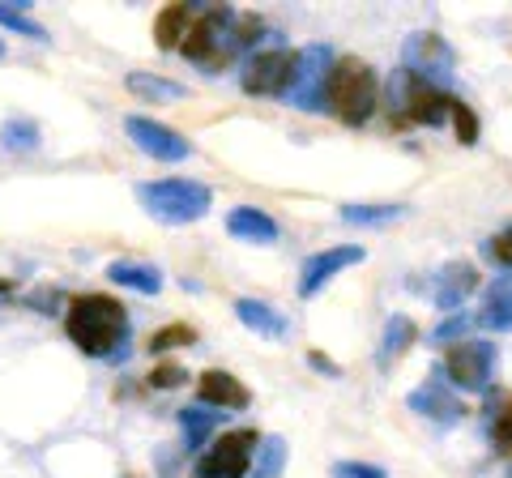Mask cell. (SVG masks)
I'll return each mask as SVG.
<instances>
[{
	"mask_svg": "<svg viewBox=\"0 0 512 478\" xmlns=\"http://www.w3.org/2000/svg\"><path fill=\"white\" fill-rule=\"evenodd\" d=\"M64 333L90 359H120L128 342V308L103 291L73 295L64 308Z\"/></svg>",
	"mask_w": 512,
	"mask_h": 478,
	"instance_id": "1",
	"label": "cell"
},
{
	"mask_svg": "<svg viewBox=\"0 0 512 478\" xmlns=\"http://www.w3.org/2000/svg\"><path fill=\"white\" fill-rule=\"evenodd\" d=\"M380 103V77L376 69L359 56H338L325 86V111H333L342 124L359 129V124L372 120V111Z\"/></svg>",
	"mask_w": 512,
	"mask_h": 478,
	"instance_id": "2",
	"label": "cell"
},
{
	"mask_svg": "<svg viewBox=\"0 0 512 478\" xmlns=\"http://www.w3.org/2000/svg\"><path fill=\"white\" fill-rule=\"evenodd\" d=\"M137 201L141 210L158 222H171V227H184V222H201L214 210V193L201 180H184V175H171V180H150L137 184Z\"/></svg>",
	"mask_w": 512,
	"mask_h": 478,
	"instance_id": "3",
	"label": "cell"
},
{
	"mask_svg": "<svg viewBox=\"0 0 512 478\" xmlns=\"http://www.w3.org/2000/svg\"><path fill=\"white\" fill-rule=\"evenodd\" d=\"M495 363H500V350H495L491 342L461 338V342H453L444 350L440 372L457 393H487L491 376H495Z\"/></svg>",
	"mask_w": 512,
	"mask_h": 478,
	"instance_id": "4",
	"label": "cell"
},
{
	"mask_svg": "<svg viewBox=\"0 0 512 478\" xmlns=\"http://www.w3.org/2000/svg\"><path fill=\"white\" fill-rule=\"evenodd\" d=\"M393 107H397V124H427V129H440L453 111V94L436 90L419 82L414 73H397L393 77Z\"/></svg>",
	"mask_w": 512,
	"mask_h": 478,
	"instance_id": "5",
	"label": "cell"
},
{
	"mask_svg": "<svg viewBox=\"0 0 512 478\" xmlns=\"http://www.w3.org/2000/svg\"><path fill=\"white\" fill-rule=\"evenodd\" d=\"M295 65H299V52H291V47H261L244 65V73H239V86L252 99H286L295 82Z\"/></svg>",
	"mask_w": 512,
	"mask_h": 478,
	"instance_id": "6",
	"label": "cell"
},
{
	"mask_svg": "<svg viewBox=\"0 0 512 478\" xmlns=\"http://www.w3.org/2000/svg\"><path fill=\"white\" fill-rule=\"evenodd\" d=\"M256 449H261V432H256V427H231V432H222L210 449L197 457V474L201 478H244V474H252Z\"/></svg>",
	"mask_w": 512,
	"mask_h": 478,
	"instance_id": "7",
	"label": "cell"
},
{
	"mask_svg": "<svg viewBox=\"0 0 512 478\" xmlns=\"http://www.w3.org/2000/svg\"><path fill=\"white\" fill-rule=\"evenodd\" d=\"M402 60H406V73H414L419 82L436 86V90H448V82H453V69H457L453 47H448V39H440L436 30L410 35V39H406Z\"/></svg>",
	"mask_w": 512,
	"mask_h": 478,
	"instance_id": "8",
	"label": "cell"
},
{
	"mask_svg": "<svg viewBox=\"0 0 512 478\" xmlns=\"http://www.w3.org/2000/svg\"><path fill=\"white\" fill-rule=\"evenodd\" d=\"M333 56L325 43H308L299 52V65H295V82H291V99L299 111H325V86H329V73H333Z\"/></svg>",
	"mask_w": 512,
	"mask_h": 478,
	"instance_id": "9",
	"label": "cell"
},
{
	"mask_svg": "<svg viewBox=\"0 0 512 478\" xmlns=\"http://www.w3.org/2000/svg\"><path fill=\"white\" fill-rule=\"evenodd\" d=\"M124 133H128V141H133L141 154L158 158V163H184V158L192 154V141L184 133H175L171 124H163V120L128 116L124 120Z\"/></svg>",
	"mask_w": 512,
	"mask_h": 478,
	"instance_id": "10",
	"label": "cell"
},
{
	"mask_svg": "<svg viewBox=\"0 0 512 478\" xmlns=\"http://www.w3.org/2000/svg\"><path fill=\"white\" fill-rule=\"evenodd\" d=\"M363 261H367V248H359V244H338V248L312 252V257L303 261V269H299V295L303 299L320 295V291H325V282H333L342 269L363 265Z\"/></svg>",
	"mask_w": 512,
	"mask_h": 478,
	"instance_id": "11",
	"label": "cell"
},
{
	"mask_svg": "<svg viewBox=\"0 0 512 478\" xmlns=\"http://www.w3.org/2000/svg\"><path fill=\"white\" fill-rule=\"evenodd\" d=\"M406 406H410L414 414H423V419H431V423H444V427H448V423H461V419L470 414L466 402L457 397V389L448 385L440 368L427 376V385H419V389L406 397Z\"/></svg>",
	"mask_w": 512,
	"mask_h": 478,
	"instance_id": "12",
	"label": "cell"
},
{
	"mask_svg": "<svg viewBox=\"0 0 512 478\" xmlns=\"http://www.w3.org/2000/svg\"><path fill=\"white\" fill-rule=\"evenodd\" d=\"M474 291H478V269L470 261H448L436 274V282H431V299H436V308L448 316L466 304Z\"/></svg>",
	"mask_w": 512,
	"mask_h": 478,
	"instance_id": "13",
	"label": "cell"
},
{
	"mask_svg": "<svg viewBox=\"0 0 512 478\" xmlns=\"http://www.w3.org/2000/svg\"><path fill=\"white\" fill-rule=\"evenodd\" d=\"M197 397H201V406H210V410H248L252 406L248 385L222 368H210L197 376Z\"/></svg>",
	"mask_w": 512,
	"mask_h": 478,
	"instance_id": "14",
	"label": "cell"
},
{
	"mask_svg": "<svg viewBox=\"0 0 512 478\" xmlns=\"http://www.w3.org/2000/svg\"><path fill=\"white\" fill-rule=\"evenodd\" d=\"M235 316H239V325L252 329L256 338H269V342H282L286 333H291V325H286V316L274 308V304H265V299H235Z\"/></svg>",
	"mask_w": 512,
	"mask_h": 478,
	"instance_id": "15",
	"label": "cell"
},
{
	"mask_svg": "<svg viewBox=\"0 0 512 478\" xmlns=\"http://www.w3.org/2000/svg\"><path fill=\"white\" fill-rule=\"evenodd\" d=\"M478 325L491 329V333H508L512 329V269H504V274L487 286L483 312H478Z\"/></svg>",
	"mask_w": 512,
	"mask_h": 478,
	"instance_id": "16",
	"label": "cell"
},
{
	"mask_svg": "<svg viewBox=\"0 0 512 478\" xmlns=\"http://www.w3.org/2000/svg\"><path fill=\"white\" fill-rule=\"evenodd\" d=\"M227 231L235 239H248V244H278V222L269 218L265 210H256V205H235L227 214Z\"/></svg>",
	"mask_w": 512,
	"mask_h": 478,
	"instance_id": "17",
	"label": "cell"
},
{
	"mask_svg": "<svg viewBox=\"0 0 512 478\" xmlns=\"http://www.w3.org/2000/svg\"><path fill=\"white\" fill-rule=\"evenodd\" d=\"M414 342H419V325H414L410 316H389V325L380 333V346H376V368L389 372Z\"/></svg>",
	"mask_w": 512,
	"mask_h": 478,
	"instance_id": "18",
	"label": "cell"
},
{
	"mask_svg": "<svg viewBox=\"0 0 512 478\" xmlns=\"http://www.w3.org/2000/svg\"><path fill=\"white\" fill-rule=\"evenodd\" d=\"M107 278L116 282V286L137 291V295H158V291H163V274H158L154 265H146V261H111L107 265Z\"/></svg>",
	"mask_w": 512,
	"mask_h": 478,
	"instance_id": "19",
	"label": "cell"
},
{
	"mask_svg": "<svg viewBox=\"0 0 512 478\" xmlns=\"http://www.w3.org/2000/svg\"><path fill=\"white\" fill-rule=\"evenodd\" d=\"M188 26H192V9H188V5H167V9L154 18V43L163 47V52H175V47L184 43Z\"/></svg>",
	"mask_w": 512,
	"mask_h": 478,
	"instance_id": "20",
	"label": "cell"
},
{
	"mask_svg": "<svg viewBox=\"0 0 512 478\" xmlns=\"http://www.w3.org/2000/svg\"><path fill=\"white\" fill-rule=\"evenodd\" d=\"M487 414H491V423H487L491 449L495 453H512V389L495 393L487 402Z\"/></svg>",
	"mask_w": 512,
	"mask_h": 478,
	"instance_id": "21",
	"label": "cell"
},
{
	"mask_svg": "<svg viewBox=\"0 0 512 478\" xmlns=\"http://www.w3.org/2000/svg\"><path fill=\"white\" fill-rule=\"evenodd\" d=\"M218 423H222V414L210 406H184L180 410V432H184L188 449H201V444L218 432Z\"/></svg>",
	"mask_w": 512,
	"mask_h": 478,
	"instance_id": "22",
	"label": "cell"
},
{
	"mask_svg": "<svg viewBox=\"0 0 512 478\" xmlns=\"http://www.w3.org/2000/svg\"><path fill=\"white\" fill-rule=\"evenodd\" d=\"M128 90L137 94V99H150V103H175V99H188V86L180 82H167V77H154V73H128Z\"/></svg>",
	"mask_w": 512,
	"mask_h": 478,
	"instance_id": "23",
	"label": "cell"
},
{
	"mask_svg": "<svg viewBox=\"0 0 512 478\" xmlns=\"http://www.w3.org/2000/svg\"><path fill=\"white\" fill-rule=\"evenodd\" d=\"M406 218V205H342V222L350 227H389Z\"/></svg>",
	"mask_w": 512,
	"mask_h": 478,
	"instance_id": "24",
	"label": "cell"
},
{
	"mask_svg": "<svg viewBox=\"0 0 512 478\" xmlns=\"http://www.w3.org/2000/svg\"><path fill=\"white\" fill-rule=\"evenodd\" d=\"M286 470V440L282 436H261V449L252 457V474L248 478H282Z\"/></svg>",
	"mask_w": 512,
	"mask_h": 478,
	"instance_id": "25",
	"label": "cell"
},
{
	"mask_svg": "<svg viewBox=\"0 0 512 478\" xmlns=\"http://www.w3.org/2000/svg\"><path fill=\"white\" fill-rule=\"evenodd\" d=\"M0 146H5L9 154H30V150H39V124L30 120V116H13L5 120V129H0Z\"/></svg>",
	"mask_w": 512,
	"mask_h": 478,
	"instance_id": "26",
	"label": "cell"
},
{
	"mask_svg": "<svg viewBox=\"0 0 512 478\" xmlns=\"http://www.w3.org/2000/svg\"><path fill=\"white\" fill-rule=\"evenodd\" d=\"M197 342V329L192 325H184V321H171V325H163V329H154L150 333V355H171V350H180V346H192Z\"/></svg>",
	"mask_w": 512,
	"mask_h": 478,
	"instance_id": "27",
	"label": "cell"
},
{
	"mask_svg": "<svg viewBox=\"0 0 512 478\" xmlns=\"http://www.w3.org/2000/svg\"><path fill=\"white\" fill-rule=\"evenodd\" d=\"M0 26L13 30V35H22V39H30V43H47V30H43L35 18H30L26 5L13 9V5H5V0H0Z\"/></svg>",
	"mask_w": 512,
	"mask_h": 478,
	"instance_id": "28",
	"label": "cell"
},
{
	"mask_svg": "<svg viewBox=\"0 0 512 478\" xmlns=\"http://www.w3.org/2000/svg\"><path fill=\"white\" fill-rule=\"evenodd\" d=\"M448 120H453V133H457L461 146H478V116H474L470 103L453 99V111H448Z\"/></svg>",
	"mask_w": 512,
	"mask_h": 478,
	"instance_id": "29",
	"label": "cell"
},
{
	"mask_svg": "<svg viewBox=\"0 0 512 478\" xmlns=\"http://www.w3.org/2000/svg\"><path fill=\"white\" fill-rule=\"evenodd\" d=\"M146 385L150 389H180V385H188V368L184 363H175V359H163V363H154L150 368Z\"/></svg>",
	"mask_w": 512,
	"mask_h": 478,
	"instance_id": "30",
	"label": "cell"
},
{
	"mask_svg": "<svg viewBox=\"0 0 512 478\" xmlns=\"http://www.w3.org/2000/svg\"><path fill=\"white\" fill-rule=\"evenodd\" d=\"M261 18L256 13H239V18L231 22V35H227V47L231 52H244V47H252L256 43V35H261Z\"/></svg>",
	"mask_w": 512,
	"mask_h": 478,
	"instance_id": "31",
	"label": "cell"
},
{
	"mask_svg": "<svg viewBox=\"0 0 512 478\" xmlns=\"http://www.w3.org/2000/svg\"><path fill=\"white\" fill-rule=\"evenodd\" d=\"M483 257L495 261V265H504V269H512V227L500 231V235H491V239H483Z\"/></svg>",
	"mask_w": 512,
	"mask_h": 478,
	"instance_id": "32",
	"label": "cell"
},
{
	"mask_svg": "<svg viewBox=\"0 0 512 478\" xmlns=\"http://www.w3.org/2000/svg\"><path fill=\"white\" fill-rule=\"evenodd\" d=\"M333 478H389V470L372 466V461H338V466H333Z\"/></svg>",
	"mask_w": 512,
	"mask_h": 478,
	"instance_id": "33",
	"label": "cell"
},
{
	"mask_svg": "<svg viewBox=\"0 0 512 478\" xmlns=\"http://www.w3.org/2000/svg\"><path fill=\"white\" fill-rule=\"evenodd\" d=\"M470 329V316H461V312H453L448 321H440L436 329H431V338L436 342H461V333Z\"/></svg>",
	"mask_w": 512,
	"mask_h": 478,
	"instance_id": "34",
	"label": "cell"
},
{
	"mask_svg": "<svg viewBox=\"0 0 512 478\" xmlns=\"http://www.w3.org/2000/svg\"><path fill=\"white\" fill-rule=\"evenodd\" d=\"M308 363H312L316 372H325V376H342V368H338V363H333L329 355H320V350H308Z\"/></svg>",
	"mask_w": 512,
	"mask_h": 478,
	"instance_id": "35",
	"label": "cell"
},
{
	"mask_svg": "<svg viewBox=\"0 0 512 478\" xmlns=\"http://www.w3.org/2000/svg\"><path fill=\"white\" fill-rule=\"evenodd\" d=\"M30 304H35V308H52V304H60V291H39V295H30Z\"/></svg>",
	"mask_w": 512,
	"mask_h": 478,
	"instance_id": "36",
	"label": "cell"
},
{
	"mask_svg": "<svg viewBox=\"0 0 512 478\" xmlns=\"http://www.w3.org/2000/svg\"><path fill=\"white\" fill-rule=\"evenodd\" d=\"M9 291H13V282H9V278H0V295H9Z\"/></svg>",
	"mask_w": 512,
	"mask_h": 478,
	"instance_id": "37",
	"label": "cell"
},
{
	"mask_svg": "<svg viewBox=\"0 0 512 478\" xmlns=\"http://www.w3.org/2000/svg\"><path fill=\"white\" fill-rule=\"evenodd\" d=\"M0 60H5V43H0Z\"/></svg>",
	"mask_w": 512,
	"mask_h": 478,
	"instance_id": "38",
	"label": "cell"
}]
</instances>
